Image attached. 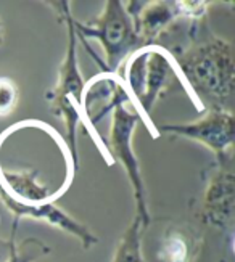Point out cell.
<instances>
[{
    "label": "cell",
    "instance_id": "1",
    "mask_svg": "<svg viewBox=\"0 0 235 262\" xmlns=\"http://www.w3.org/2000/svg\"><path fill=\"white\" fill-rule=\"evenodd\" d=\"M179 79L198 110L205 103L226 110L233 92V52L232 45L216 36L194 40L179 55H173Z\"/></svg>",
    "mask_w": 235,
    "mask_h": 262
},
{
    "label": "cell",
    "instance_id": "2",
    "mask_svg": "<svg viewBox=\"0 0 235 262\" xmlns=\"http://www.w3.org/2000/svg\"><path fill=\"white\" fill-rule=\"evenodd\" d=\"M50 7L57 11L58 19L66 26V53L58 70V82L53 87L52 92L47 95L50 101V108L53 115L63 119L66 129L65 146L71 156V176L74 177L77 167H79V153H77L76 132L79 122L82 119V92L84 81L77 61V37L73 26V13L70 2H49Z\"/></svg>",
    "mask_w": 235,
    "mask_h": 262
},
{
    "label": "cell",
    "instance_id": "3",
    "mask_svg": "<svg viewBox=\"0 0 235 262\" xmlns=\"http://www.w3.org/2000/svg\"><path fill=\"white\" fill-rule=\"evenodd\" d=\"M179 79L173 53L160 45H147L134 52L124 68V84L131 97L132 110L147 122L153 137L150 113L158 98Z\"/></svg>",
    "mask_w": 235,
    "mask_h": 262
},
{
    "label": "cell",
    "instance_id": "4",
    "mask_svg": "<svg viewBox=\"0 0 235 262\" xmlns=\"http://www.w3.org/2000/svg\"><path fill=\"white\" fill-rule=\"evenodd\" d=\"M73 26L76 37L82 42L86 39H95L102 43L106 55L102 71L106 74H116L119 64L136 50L142 49L134 21L121 0H108L95 19L82 23L73 19Z\"/></svg>",
    "mask_w": 235,
    "mask_h": 262
},
{
    "label": "cell",
    "instance_id": "5",
    "mask_svg": "<svg viewBox=\"0 0 235 262\" xmlns=\"http://www.w3.org/2000/svg\"><path fill=\"white\" fill-rule=\"evenodd\" d=\"M126 105V101L118 103L113 108V113H111L113 118H111L110 127V148L111 155L122 166L129 179L134 201H136V215L142 221V225L147 229L150 225L152 215L148 211L147 190H145L140 164L136 153H134V132L137 129L140 116L134 110H127Z\"/></svg>",
    "mask_w": 235,
    "mask_h": 262
},
{
    "label": "cell",
    "instance_id": "6",
    "mask_svg": "<svg viewBox=\"0 0 235 262\" xmlns=\"http://www.w3.org/2000/svg\"><path fill=\"white\" fill-rule=\"evenodd\" d=\"M233 127V115L229 110L211 108L205 113V116L197 121L184 124H161L160 127H156V132L198 142L215 153L218 163H227L232 161Z\"/></svg>",
    "mask_w": 235,
    "mask_h": 262
},
{
    "label": "cell",
    "instance_id": "7",
    "mask_svg": "<svg viewBox=\"0 0 235 262\" xmlns=\"http://www.w3.org/2000/svg\"><path fill=\"white\" fill-rule=\"evenodd\" d=\"M0 201H2L5 204V208L13 214V224L16 225L23 217L34 219V221H46L52 227H57V229L63 230L65 233L76 236L84 249H91L92 246L98 243V238L91 232V229H89L87 225L76 221L68 212L60 209L57 204H55V201L40 203V204L19 203L15 198L10 196L2 185H0Z\"/></svg>",
    "mask_w": 235,
    "mask_h": 262
},
{
    "label": "cell",
    "instance_id": "8",
    "mask_svg": "<svg viewBox=\"0 0 235 262\" xmlns=\"http://www.w3.org/2000/svg\"><path fill=\"white\" fill-rule=\"evenodd\" d=\"M232 161L216 163L205 188L201 219L215 229H230L235 214V182Z\"/></svg>",
    "mask_w": 235,
    "mask_h": 262
},
{
    "label": "cell",
    "instance_id": "9",
    "mask_svg": "<svg viewBox=\"0 0 235 262\" xmlns=\"http://www.w3.org/2000/svg\"><path fill=\"white\" fill-rule=\"evenodd\" d=\"M131 103V97L121 79L115 74L102 73L84 87L82 92V119L87 126H95L108 111H113L118 103Z\"/></svg>",
    "mask_w": 235,
    "mask_h": 262
},
{
    "label": "cell",
    "instance_id": "10",
    "mask_svg": "<svg viewBox=\"0 0 235 262\" xmlns=\"http://www.w3.org/2000/svg\"><path fill=\"white\" fill-rule=\"evenodd\" d=\"M0 185L5 188L10 196L19 203L40 204L44 201H55L49 188L39 184L36 170L10 172V170L0 169Z\"/></svg>",
    "mask_w": 235,
    "mask_h": 262
},
{
    "label": "cell",
    "instance_id": "11",
    "mask_svg": "<svg viewBox=\"0 0 235 262\" xmlns=\"http://www.w3.org/2000/svg\"><path fill=\"white\" fill-rule=\"evenodd\" d=\"M194 253L195 245L192 238L179 229H169L163 236L156 257L160 262H190Z\"/></svg>",
    "mask_w": 235,
    "mask_h": 262
},
{
    "label": "cell",
    "instance_id": "12",
    "mask_svg": "<svg viewBox=\"0 0 235 262\" xmlns=\"http://www.w3.org/2000/svg\"><path fill=\"white\" fill-rule=\"evenodd\" d=\"M143 230H145V227L142 225V221L136 215L127 225L124 233H122L111 262H145L142 256Z\"/></svg>",
    "mask_w": 235,
    "mask_h": 262
},
{
    "label": "cell",
    "instance_id": "13",
    "mask_svg": "<svg viewBox=\"0 0 235 262\" xmlns=\"http://www.w3.org/2000/svg\"><path fill=\"white\" fill-rule=\"evenodd\" d=\"M16 230L18 225H12V235H10V249L5 262H36L37 259L50 254V248L37 240V238H26L21 243H16Z\"/></svg>",
    "mask_w": 235,
    "mask_h": 262
},
{
    "label": "cell",
    "instance_id": "14",
    "mask_svg": "<svg viewBox=\"0 0 235 262\" xmlns=\"http://www.w3.org/2000/svg\"><path fill=\"white\" fill-rule=\"evenodd\" d=\"M18 85L13 79L0 77V116L12 115L18 105Z\"/></svg>",
    "mask_w": 235,
    "mask_h": 262
},
{
    "label": "cell",
    "instance_id": "15",
    "mask_svg": "<svg viewBox=\"0 0 235 262\" xmlns=\"http://www.w3.org/2000/svg\"><path fill=\"white\" fill-rule=\"evenodd\" d=\"M4 43V25L0 23V45Z\"/></svg>",
    "mask_w": 235,
    "mask_h": 262
}]
</instances>
